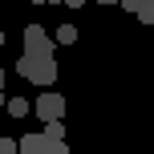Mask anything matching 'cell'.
I'll use <instances>...</instances> for the list:
<instances>
[{
  "label": "cell",
  "instance_id": "7",
  "mask_svg": "<svg viewBox=\"0 0 154 154\" xmlns=\"http://www.w3.org/2000/svg\"><path fill=\"white\" fill-rule=\"evenodd\" d=\"M53 41H57V45H73V41H77V29H73V24H61Z\"/></svg>",
  "mask_w": 154,
  "mask_h": 154
},
{
  "label": "cell",
  "instance_id": "10",
  "mask_svg": "<svg viewBox=\"0 0 154 154\" xmlns=\"http://www.w3.org/2000/svg\"><path fill=\"white\" fill-rule=\"evenodd\" d=\"M45 154H69V150H65V142H49V146H45Z\"/></svg>",
  "mask_w": 154,
  "mask_h": 154
},
{
  "label": "cell",
  "instance_id": "11",
  "mask_svg": "<svg viewBox=\"0 0 154 154\" xmlns=\"http://www.w3.org/2000/svg\"><path fill=\"white\" fill-rule=\"evenodd\" d=\"M122 8H126V12H134V16H138V8H142V0H122Z\"/></svg>",
  "mask_w": 154,
  "mask_h": 154
},
{
  "label": "cell",
  "instance_id": "14",
  "mask_svg": "<svg viewBox=\"0 0 154 154\" xmlns=\"http://www.w3.org/2000/svg\"><path fill=\"white\" fill-rule=\"evenodd\" d=\"M97 4H122V0H97Z\"/></svg>",
  "mask_w": 154,
  "mask_h": 154
},
{
  "label": "cell",
  "instance_id": "17",
  "mask_svg": "<svg viewBox=\"0 0 154 154\" xmlns=\"http://www.w3.org/2000/svg\"><path fill=\"white\" fill-rule=\"evenodd\" d=\"M32 4H45V0H32Z\"/></svg>",
  "mask_w": 154,
  "mask_h": 154
},
{
  "label": "cell",
  "instance_id": "6",
  "mask_svg": "<svg viewBox=\"0 0 154 154\" xmlns=\"http://www.w3.org/2000/svg\"><path fill=\"white\" fill-rule=\"evenodd\" d=\"M29 101H24V97H8V114H12V118H24V114H29Z\"/></svg>",
  "mask_w": 154,
  "mask_h": 154
},
{
  "label": "cell",
  "instance_id": "16",
  "mask_svg": "<svg viewBox=\"0 0 154 154\" xmlns=\"http://www.w3.org/2000/svg\"><path fill=\"white\" fill-rule=\"evenodd\" d=\"M0 89H4V69H0Z\"/></svg>",
  "mask_w": 154,
  "mask_h": 154
},
{
  "label": "cell",
  "instance_id": "8",
  "mask_svg": "<svg viewBox=\"0 0 154 154\" xmlns=\"http://www.w3.org/2000/svg\"><path fill=\"white\" fill-rule=\"evenodd\" d=\"M138 20L154 29V0H142V8H138Z\"/></svg>",
  "mask_w": 154,
  "mask_h": 154
},
{
  "label": "cell",
  "instance_id": "15",
  "mask_svg": "<svg viewBox=\"0 0 154 154\" xmlns=\"http://www.w3.org/2000/svg\"><path fill=\"white\" fill-rule=\"evenodd\" d=\"M45 4H65V0H45Z\"/></svg>",
  "mask_w": 154,
  "mask_h": 154
},
{
  "label": "cell",
  "instance_id": "1",
  "mask_svg": "<svg viewBox=\"0 0 154 154\" xmlns=\"http://www.w3.org/2000/svg\"><path fill=\"white\" fill-rule=\"evenodd\" d=\"M16 73L24 77V81L32 85H53L57 81V57H32V53H20V61H16Z\"/></svg>",
  "mask_w": 154,
  "mask_h": 154
},
{
  "label": "cell",
  "instance_id": "13",
  "mask_svg": "<svg viewBox=\"0 0 154 154\" xmlns=\"http://www.w3.org/2000/svg\"><path fill=\"white\" fill-rule=\"evenodd\" d=\"M0 109H8V97H4V89H0Z\"/></svg>",
  "mask_w": 154,
  "mask_h": 154
},
{
  "label": "cell",
  "instance_id": "18",
  "mask_svg": "<svg viewBox=\"0 0 154 154\" xmlns=\"http://www.w3.org/2000/svg\"><path fill=\"white\" fill-rule=\"evenodd\" d=\"M0 45H4V32H0Z\"/></svg>",
  "mask_w": 154,
  "mask_h": 154
},
{
  "label": "cell",
  "instance_id": "4",
  "mask_svg": "<svg viewBox=\"0 0 154 154\" xmlns=\"http://www.w3.org/2000/svg\"><path fill=\"white\" fill-rule=\"evenodd\" d=\"M45 146H49L45 134H24L20 138V154H45Z\"/></svg>",
  "mask_w": 154,
  "mask_h": 154
},
{
  "label": "cell",
  "instance_id": "5",
  "mask_svg": "<svg viewBox=\"0 0 154 154\" xmlns=\"http://www.w3.org/2000/svg\"><path fill=\"white\" fill-rule=\"evenodd\" d=\"M41 134H45L49 142H65V126H61V122H45V126H41Z\"/></svg>",
  "mask_w": 154,
  "mask_h": 154
},
{
  "label": "cell",
  "instance_id": "3",
  "mask_svg": "<svg viewBox=\"0 0 154 154\" xmlns=\"http://www.w3.org/2000/svg\"><path fill=\"white\" fill-rule=\"evenodd\" d=\"M32 114H37L41 122H61V114H65V97H61V93H41V97L32 101Z\"/></svg>",
  "mask_w": 154,
  "mask_h": 154
},
{
  "label": "cell",
  "instance_id": "9",
  "mask_svg": "<svg viewBox=\"0 0 154 154\" xmlns=\"http://www.w3.org/2000/svg\"><path fill=\"white\" fill-rule=\"evenodd\" d=\"M0 154H20V142L16 138H0Z\"/></svg>",
  "mask_w": 154,
  "mask_h": 154
},
{
  "label": "cell",
  "instance_id": "2",
  "mask_svg": "<svg viewBox=\"0 0 154 154\" xmlns=\"http://www.w3.org/2000/svg\"><path fill=\"white\" fill-rule=\"evenodd\" d=\"M53 45H57V41L49 37L41 24H24V53H32V57H53Z\"/></svg>",
  "mask_w": 154,
  "mask_h": 154
},
{
  "label": "cell",
  "instance_id": "12",
  "mask_svg": "<svg viewBox=\"0 0 154 154\" xmlns=\"http://www.w3.org/2000/svg\"><path fill=\"white\" fill-rule=\"evenodd\" d=\"M65 4H69V8H81V4H85V0H65Z\"/></svg>",
  "mask_w": 154,
  "mask_h": 154
}]
</instances>
